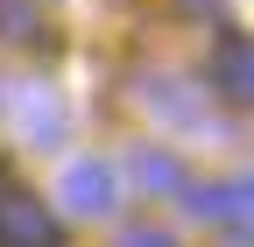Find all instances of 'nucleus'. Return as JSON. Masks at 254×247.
<instances>
[{
	"label": "nucleus",
	"instance_id": "5",
	"mask_svg": "<svg viewBox=\"0 0 254 247\" xmlns=\"http://www.w3.org/2000/svg\"><path fill=\"white\" fill-rule=\"evenodd\" d=\"M205 85H212L226 106H247V99H254V71H247V36H240V28H226V36L212 43V71H205Z\"/></svg>",
	"mask_w": 254,
	"mask_h": 247
},
{
	"label": "nucleus",
	"instance_id": "7",
	"mask_svg": "<svg viewBox=\"0 0 254 247\" xmlns=\"http://www.w3.org/2000/svg\"><path fill=\"white\" fill-rule=\"evenodd\" d=\"M127 177H134L148 198H184V191H190V177H184V163L170 156V148H134Z\"/></svg>",
	"mask_w": 254,
	"mask_h": 247
},
{
	"label": "nucleus",
	"instance_id": "8",
	"mask_svg": "<svg viewBox=\"0 0 254 247\" xmlns=\"http://www.w3.org/2000/svg\"><path fill=\"white\" fill-rule=\"evenodd\" d=\"M43 36V21L28 0H0V43H36Z\"/></svg>",
	"mask_w": 254,
	"mask_h": 247
},
{
	"label": "nucleus",
	"instance_id": "4",
	"mask_svg": "<svg viewBox=\"0 0 254 247\" xmlns=\"http://www.w3.org/2000/svg\"><path fill=\"white\" fill-rule=\"evenodd\" d=\"M247 177H226V184H212V191H184L177 205L184 212H198V219H212V226H226V240L233 247H247Z\"/></svg>",
	"mask_w": 254,
	"mask_h": 247
},
{
	"label": "nucleus",
	"instance_id": "1",
	"mask_svg": "<svg viewBox=\"0 0 254 247\" xmlns=\"http://www.w3.org/2000/svg\"><path fill=\"white\" fill-rule=\"evenodd\" d=\"M0 120H7L28 148H57L64 127H71L57 85H36V78H0Z\"/></svg>",
	"mask_w": 254,
	"mask_h": 247
},
{
	"label": "nucleus",
	"instance_id": "2",
	"mask_svg": "<svg viewBox=\"0 0 254 247\" xmlns=\"http://www.w3.org/2000/svg\"><path fill=\"white\" fill-rule=\"evenodd\" d=\"M0 247H64V226L36 191H0Z\"/></svg>",
	"mask_w": 254,
	"mask_h": 247
},
{
	"label": "nucleus",
	"instance_id": "6",
	"mask_svg": "<svg viewBox=\"0 0 254 247\" xmlns=\"http://www.w3.org/2000/svg\"><path fill=\"white\" fill-rule=\"evenodd\" d=\"M141 106H148L155 120L205 127V85H184V78H141Z\"/></svg>",
	"mask_w": 254,
	"mask_h": 247
},
{
	"label": "nucleus",
	"instance_id": "3",
	"mask_svg": "<svg viewBox=\"0 0 254 247\" xmlns=\"http://www.w3.org/2000/svg\"><path fill=\"white\" fill-rule=\"evenodd\" d=\"M57 198H64V212H78V219H113V205H120V177H113V163H71L64 170V184H57Z\"/></svg>",
	"mask_w": 254,
	"mask_h": 247
},
{
	"label": "nucleus",
	"instance_id": "9",
	"mask_svg": "<svg viewBox=\"0 0 254 247\" xmlns=\"http://www.w3.org/2000/svg\"><path fill=\"white\" fill-rule=\"evenodd\" d=\"M120 247H177V240H170L163 226H127V233H120Z\"/></svg>",
	"mask_w": 254,
	"mask_h": 247
}]
</instances>
